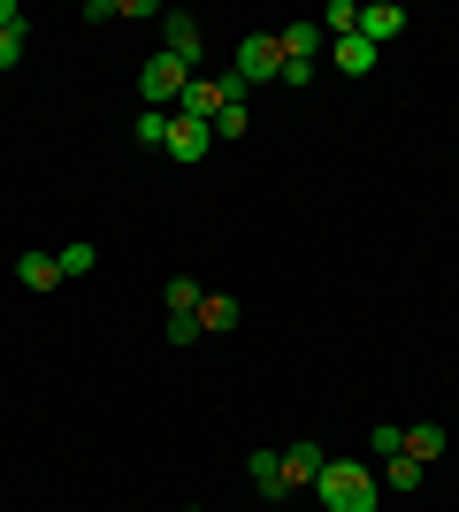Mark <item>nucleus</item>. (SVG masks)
<instances>
[{"label":"nucleus","mask_w":459,"mask_h":512,"mask_svg":"<svg viewBox=\"0 0 459 512\" xmlns=\"http://www.w3.org/2000/svg\"><path fill=\"white\" fill-rule=\"evenodd\" d=\"M16 283H23V291H54V283H62V260H54V253H23Z\"/></svg>","instance_id":"nucleus-11"},{"label":"nucleus","mask_w":459,"mask_h":512,"mask_svg":"<svg viewBox=\"0 0 459 512\" xmlns=\"http://www.w3.org/2000/svg\"><path fill=\"white\" fill-rule=\"evenodd\" d=\"M398 31H406V8H391V0H383V8H360V39H368L375 54H383Z\"/></svg>","instance_id":"nucleus-7"},{"label":"nucleus","mask_w":459,"mask_h":512,"mask_svg":"<svg viewBox=\"0 0 459 512\" xmlns=\"http://www.w3.org/2000/svg\"><path fill=\"white\" fill-rule=\"evenodd\" d=\"M238 138H245V107H222L215 115V146H238Z\"/></svg>","instance_id":"nucleus-18"},{"label":"nucleus","mask_w":459,"mask_h":512,"mask_svg":"<svg viewBox=\"0 0 459 512\" xmlns=\"http://www.w3.org/2000/svg\"><path fill=\"white\" fill-rule=\"evenodd\" d=\"M207 329H199V314H169V344H199Z\"/></svg>","instance_id":"nucleus-20"},{"label":"nucleus","mask_w":459,"mask_h":512,"mask_svg":"<svg viewBox=\"0 0 459 512\" xmlns=\"http://www.w3.org/2000/svg\"><path fill=\"white\" fill-rule=\"evenodd\" d=\"M207 146H215V130L207 123H192V115H169V161H184V169H192V161H207Z\"/></svg>","instance_id":"nucleus-4"},{"label":"nucleus","mask_w":459,"mask_h":512,"mask_svg":"<svg viewBox=\"0 0 459 512\" xmlns=\"http://www.w3.org/2000/svg\"><path fill=\"white\" fill-rule=\"evenodd\" d=\"M54 260H62V283H69V276H92V268H100V253H92V245H69V253H54Z\"/></svg>","instance_id":"nucleus-16"},{"label":"nucleus","mask_w":459,"mask_h":512,"mask_svg":"<svg viewBox=\"0 0 459 512\" xmlns=\"http://www.w3.org/2000/svg\"><path fill=\"white\" fill-rule=\"evenodd\" d=\"M0 31H23V8H16V0H0Z\"/></svg>","instance_id":"nucleus-23"},{"label":"nucleus","mask_w":459,"mask_h":512,"mask_svg":"<svg viewBox=\"0 0 459 512\" xmlns=\"http://www.w3.org/2000/svg\"><path fill=\"white\" fill-rule=\"evenodd\" d=\"M406 459H421V467L444 459V428L437 421H414V428H406Z\"/></svg>","instance_id":"nucleus-12"},{"label":"nucleus","mask_w":459,"mask_h":512,"mask_svg":"<svg viewBox=\"0 0 459 512\" xmlns=\"http://www.w3.org/2000/svg\"><path fill=\"white\" fill-rule=\"evenodd\" d=\"M322 467H329L322 444H291V451H284V490H314V482H322Z\"/></svg>","instance_id":"nucleus-6"},{"label":"nucleus","mask_w":459,"mask_h":512,"mask_svg":"<svg viewBox=\"0 0 459 512\" xmlns=\"http://www.w3.org/2000/svg\"><path fill=\"white\" fill-rule=\"evenodd\" d=\"M169 314H199V283H192V276L169 283Z\"/></svg>","instance_id":"nucleus-19"},{"label":"nucleus","mask_w":459,"mask_h":512,"mask_svg":"<svg viewBox=\"0 0 459 512\" xmlns=\"http://www.w3.org/2000/svg\"><path fill=\"white\" fill-rule=\"evenodd\" d=\"M322 31H329V39H360V0H329Z\"/></svg>","instance_id":"nucleus-13"},{"label":"nucleus","mask_w":459,"mask_h":512,"mask_svg":"<svg viewBox=\"0 0 459 512\" xmlns=\"http://www.w3.org/2000/svg\"><path fill=\"white\" fill-rule=\"evenodd\" d=\"M329 62L345 69V77H368V69H375V62H383V54H375V46H368V39H329Z\"/></svg>","instance_id":"nucleus-10"},{"label":"nucleus","mask_w":459,"mask_h":512,"mask_svg":"<svg viewBox=\"0 0 459 512\" xmlns=\"http://www.w3.org/2000/svg\"><path fill=\"white\" fill-rule=\"evenodd\" d=\"M161 23H169V46H161V54H176V62L199 77V62H207V39H199V23H192V16H176V8H169Z\"/></svg>","instance_id":"nucleus-5"},{"label":"nucleus","mask_w":459,"mask_h":512,"mask_svg":"<svg viewBox=\"0 0 459 512\" xmlns=\"http://www.w3.org/2000/svg\"><path fill=\"white\" fill-rule=\"evenodd\" d=\"M314 490H322V512H375V497H383V482H375V474L360 467V459H329Z\"/></svg>","instance_id":"nucleus-1"},{"label":"nucleus","mask_w":459,"mask_h":512,"mask_svg":"<svg viewBox=\"0 0 459 512\" xmlns=\"http://www.w3.org/2000/svg\"><path fill=\"white\" fill-rule=\"evenodd\" d=\"M138 146H169V115H161V107L138 115Z\"/></svg>","instance_id":"nucleus-17"},{"label":"nucleus","mask_w":459,"mask_h":512,"mask_svg":"<svg viewBox=\"0 0 459 512\" xmlns=\"http://www.w3.org/2000/svg\"><path fill=\"white\" fill-rule=\"evenodd\" d=\"M23 62V31H0V69H16Z\"/></svg>","instance_id":"nucleus-22"},{"label":"nucleus","mask_w":459,"mask_h":512,"mask_svg":"<svg viewBox=\"0 0 459 512\" xmlns=\"http://www.w3.org/2000/svg\"><path fill=\"white\" fill-rule=\"evenodd\" d=\"M368 444L383 451V459H398V451H406V428H391V421H383V428H375V436H368Z\"/></svg>","instance_id":"nucleus-21"},{"label":"nucleus","mask_w":459,"mask_h":512,"mask_svg":"<svg viewBox=\"0 0 459 512\" xmlns=\"http://www.w3.org/2000/svg\"><path fill=\"white\" fill-rule=\"evenodd\" d=\"M245 474H253V490H261V497H291V490H284V451H253V459H245Z\"/></svg>","instance_id":"nucleus-8"},{"label":"nucleus","mask_w":459,"mask_h":512,"mask_svg":"<svg viewBox=\"0 0 459 512\" xmlns=\"http://www.w3.org/2000/svg\"><path fill=\"white\" fill-rule=\"evenodd\" d=\"M238 85L253 92V85H276V77H284V46L268 39V31H253V39H238Z\"/></svg>","instance_id":"nucleus-3"},{"label":"nucleus","mask_w":459,"mask_h":512,"mask_svg":"<svg viewBox=\"0 0 459 512\" xmlns=\"http://www.w3.org/2000/svg\"><path fill=\"white\" fill-rule=\"evenodd\" d=\"M421 474H429V467L398 451V459H383V490H406V497H414V490H421Z\"/></svg>","instance_id":"nucleus-14"},{"label":"nucleus","mask_w":459,"mask_h":512,"mask_svg":"<svg viewBox=\"0 0 459 512\" xmlns=\"http://www.w3.org/2000/svg\"><path fill=\"white\" fill-rule=\"evenodd\" d=\"M199 329H238V299H199Z\"/></svg>","instance_id":"nucleus-15"},{"label":"nucleus","mask_w":459,"mask_h":512,"mask_svg":"<svg viewBox=\"0 0 459 512\" xmlns=\"http://www.w3.org/2000/svg\"><path fill=\"white\" fill-rule=\"evenodd\" d=\"M184 85H192V69L176 62V54H153V62L138 69V100H146V107H161V115H176Z\"/></svg>","instance_id":"nucleus-2"},{"label":"nucleus","mask_w":459,"mask_h":512,"mask_svg":"<svg viewBox=\"0 0 459 512\" xmlns=\"http://www.w3.org/2000/svg\"><path fill=\"white\" fill-rule=\"evenodd\" d=\"M276 46H284V62H314V54L329 46V31H322V23H291Z\"/></svg>","instance_id":"nucleus-9"}]
</instances>
